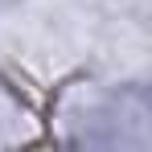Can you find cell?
Returning <instances> with one entry per match:
<instances>
[{
    "instance_id": "obj_1",
    "label": "cell",
    "mask_w": 152,
    "mask_h": 152,
    "mask_svg": "<svg viewBox=\"0 0 152 152\" xmlns=\"http://www.w3.org/2000/svg\"><path fill=\"white\" fill-rule=\"evenodd\" d=\"M119 86L91 70L66 74L41 107V127L58 144H86V148H124L119 136Z\"/></svg>"
},
{
    "instance_id": "obj_2",
    "label": "cell",
    "mask_w": 152,
    "mask_h": 152,
    "mask_svg": "<svg viewBox=\"0 0 152 152\" xmlns=\"http://www.w3.org/2000/svg\"><path fill=\"white\" fill-rule=\"evenodd\" d=\"M41 111L29 103V95L0 70V148H17V144H33L41 140Z\"/></svg>"
},
{
    "instance_id": "obj_3",
    "label": "cell",
    "mask_w": 152,
    "mask_h": 152,
    "mask_svg": "<svg viewBox=\"0 0 152 152\" xmlns=\"http://www.w3.org/2000/svg\"><path fill=\"white\" fill-rule=\"evenodd\" d=\"M12 4H21V0H0V8H12Z\"/></svg>"
}]
</instances>
